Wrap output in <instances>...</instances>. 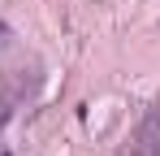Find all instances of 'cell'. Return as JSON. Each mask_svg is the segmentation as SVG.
<instances>
[{
  "instance_id": "2",
  "label": "cell",
  "mask_w": 160,
  "mask_h": 156,
  "mask_svg": "<svg viewBox=\"0 0 160 156\" xmlns=\"http://www.w3.org/2000/svg\"><path fill=\"white\" fill-rule=\"evenodd\" d=\"M4 122H9V104L0 100V126H4Z\"/></svg>"
},
{
  "instance_id": "4",
  "label": "cell",
  "mask_w": 160,
  "mask_h": 156,
  "mask_svg": "<svg viewBox=\"0 0 160 156\" xmlns=\"http://www.w3.org/2000/svg\"><path fill=\"white\" fill-rule=\"evenodd\" d=\"M0 156H13V152H9V148H0Z\"/></svg>"
},
{
  "instance_id": "1",
  "label": "cell",
  "mask_w": 160,
  "mask_h": 156,
  "mask_svg": "<svg viewBox=\"0 0 160 156\" xmlns=\"http://www.w3.org/2000/svg\"><path fill=\"white\" fill-rule=\"evenodd\" d=\"M130 156H160V117L152 108L143 113V126L134 130V139H130Z\"/></svg>"
},
{
  "instance_id": "3",
  "label": "cell",
  "mask_w": 160,
  "mask_h": 156,
  "mask_svg": "<svg viewBox=\"0 0 160 156\" xmlns=\"http://www.w3.org/2000/svg\"><path fill=\"white\" fill-rule=\"evenodd\" d=\"M4 39H9V26H4V22H0V44H4Z\"/></svg>"
}]
</instances>
